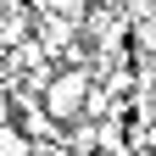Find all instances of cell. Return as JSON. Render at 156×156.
Masks as SVG:
<instances>
[{
	"mask_svg": "<svg viewBox=\"0 0 156 156\" xmlns=\"http://www.w3.org/2000/svg\"><path fill=\"white\" fill-rule=\"evenodd\" d=\"M84 106H89V73L84 67H62L56 78H45V117L73 123Z\"/></svg>",
	"mask_w": 156,
	"mask_h": 156,
	"instance_id": "obj_1",
	"label": "cell"
},
{
	"mask_svg": "<svg viewBox=\"0 0 156 156\" xmlns=\"http://www.w3.org/2000/svg\"><path fill=\"white\" fill-rule=\"evenodd\" d=\"M0 156H34V140L17 123H6V128H0Z\"/></svg>",
	"mask_w": 156,
	"mask_h": 156,
	"instance_id": "obj_2",
	"label": "cell"
}]
</instances>
